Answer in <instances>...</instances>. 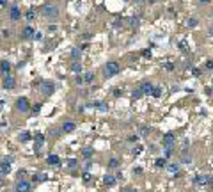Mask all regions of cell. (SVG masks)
Instances as JSON below:
<instances>
[{
    "instance_id": "obj_1",
    "label": "cell",
    "mask_w": 213,
    "mask_h": 192,
    "mask_svg": "<svg viewBox=\"0 0 213 192\" xmlns=\"http://www.w3.org/2000/svg\"><path fill=\"white\" fill-rule=\"evenodd\" d=\"M41 14L44 18H57L59 16V9L55 4H43L41 5Z\"/></svg>"
},
{
    "instance_id": "obj_2",
    "label": "cell",
    "mask_w": 213,
    "mask_h": 192,
    "mask_svg": "<svg viewBox=\"0 0 213 192\" xmlns=\"http://www.w3.org/2000/svg\"><path fill=\"white\" fill-rule=\"evenodd\" d=\"M39 91H41V94L43 96H52L53 94V91H55V84L50 82V80H43L41 85H39Z\"/></svg>"
},
{
    "instance_id": "obj_3",
    "label": "cell",
    "mask_w": 213,
    "mask_h": 192,
    "mask_svg": "<svg viewBox=\"0 0 213 192\" xmlns=\"http://www.w3.org/2000/svg\"><path fill=\"white\" fill-rule=\"evenodd\" d=\"M103 73H105L107 78L116 77L117 73H119V64H117V62H107L105 68H103Z\"/></svg>"
},
{
    "instance_id": "obj_4",
    "label": "cell",
    "mask_w": 213,
    "mask_h": 192,
    "mask_svg": "<svg viewBox=\"0 0 213 192\" xmlns=\"http://www.w3.org/2000/svg\"><path fill=\"white\" fill-rule=\"evenodd\" d=\"M13 156H5V158H2L0 160V174L2 176H5V174H9L11 171V164H13Z\"/></svg>"
},
{
    "instance_id": "obj_5",
    "label": "cell",
    "mask_w": 213,
    "mask_h": 192,
    "mask_svg": "<svg viewBox=\"0 0 213 192\" xmlns=\"http://www.w3.org/2000/svg\"><path fill=\"white\" fill-rule=\"evenodd\" d=\"M16 110L18 112H29L30 110V103H29V100L25 96H21V98L16 100Z\"/></svg>"
},
{
    "instance_id": "obj_6",
    "label": "cell",
    "mask_w": 213,
    "mask_h": 192,
    "mask_svg": "<svg viewBox=\"0 0 213 192\" xmlns=\"http://www.w3.org/2000/svg\"><path fill=\"white\" fill-rule=\"evenodd\" d=\"M14 190L16 192H30L32 190V185H30V181H27V180H16Z\"/></svg>"
},
{
    "instance_id": "obj_7",
    "label": "cell",
    "mask_w": 213,
    "mask_h": 192,
    "mask_svg": "<svg viewBox=\"0 0 213 192\" xmlns=\"http://www.w3.org/2000/svg\"><path fill=\"white\" fill-rule=\"evenodd\" d=\"M7 14H9L11 21H18V20H21V9H20L18 5H11L7 9Z\"/></svg>"
},
{
    "instance_id": "obj_8",
    "label": "cell",
    "mask_w": 213,
    "mask_h": 192,
    "mask_svg": "<svg viewBox=\"0 0 213 192\" xmlns=\"http://www.w3.org/2000/svg\"><path fill=\"white\" fill-rule=\"evenodd\" d=\"M2 85H4V89L11 91V89H14V87H16V78L13 77V75H5V77H4V80H2Z\"/></svg>"
},
{
    "instance_id": "obj_9",
    "label": "cell",
    "mask_w": 213,
    "mask_h": 192,
    "mask_svg": "<svg viewBox=\"0 0 213 192\" xmlns=\"http://www.w3.org/2000/svg\"><path fill=\"white\" fill-rule=\"evenodd\" d=\"M138 89H140V93H142V94H151V93H153V89H155V85H153L151 82H148V80H146V82H142V84L138 85Z\"/></svg>"
},
{
    "instance_id": "obj_10",
    "label": "cell",
    "mask_w": 213,
    "mask_h": 192,
    "mask_svg": "<svg viewBox=\"0 0 213 192\" xmlns=\"http://www.w3.org/2000/svg\"><path fill=\"white\" fill-rule=\"evenodd\" d=\"M162 142H163L165 148H174V142H176L174 134H165L163 135V139H162Z\"/></svg>"
},
{
    "instance_id": "obj_11",
    "label": "cell",
    "mask_w": 213,
    "mask_h": 192,
    "mask_svg": "<svg viewBox=\"0 0 213 192\" xmlns=\"http://www.w3.org/2000/svg\"><path fill=\"white\" fill-rule=\"evenodd\" d=\"M43 144H44V135H43V134H36V139H34V151H36V153L41 151Z\"/></svg>"
},
{
    "instance_id": "obj_12",
    "label": "cell",
    "mask_w": 213,
    "mask_h": 192,
    "mask_svg": "<svg viewBox=\"0 0 213 192\" xmlns=\"http://www.w3.org/2000/svg\"><path fill=\"white\" fill-rule=\"evenodd\" d=\"M11 62L9 60H0V73L5 77V75H11Z\"/></svg>"
},
{
    "instance_id": "obj_13",
    "label": "cell",
    "mask_w": 213,
    "mask_h": 192,
    "mask_svg": "<svg viewBox=\"0 0 213 192\" xmlns=\"http://www.w3.org/2000/svg\"><path fill=\"white\" fill-rule=\"evenodd\" d=\"M75 128H77V126H75V123H73V121H66V123L62 125V128H60V130H62L64 134H71V132H75Z\"/></svg>"
},
{
    "instance_id": "obj_14",
    "label": "cell",
    "mask_w": 213,
    "mask_h": 192,
    "mask_svg": "<svg viewBox=\"0 0 213 192\" xmlns=\"http://www.w3.org/2000/svg\"><path fill=\"white\" fill-rule=\"evenodd\" d=\"M165 169H167V173L171 174V176H178L179 174V166L178 164H167Z\"/></svg>"
},
{
    "instance_id": "obj_15",
    "label": "cell",
    "mask_w": 213,
    "mask_h": 192,
    "mask_svg": "<svg viewBox=\"0 0 213 192\" xmlns=\"http://www.w3.org/2000/svg\"><path fill=\"white\" fill-rule=\"evenodd\" d=\"M116 176H112V174H107V176H103V183L107 185V187H114L116 185Z\"/></svg>"
},
{
    "instance_id": "obj_16",
    "label": "cell",
    "mask_w": 213,
    "mask_h": 192,
    "mask_svg": "<svg viewBox=\"0 0 213 192\" xmlns=\"http://www.w3.org/2000/svg\"><path fill=\"white\" fill-rule=\"evenodd\" d=\"M32 36H34V29L32 27H25L21 30V38L23 39H32Z\"/></svg>"
},
{
    "instance_id": "obj_17",
    "label": "cell",
    "mask_w": 213,
    "mask_h": 192,
    "mask_svg": "<svg viewBox=\"0 0 213 192\" xmlns=\"http://www.w3.org/2000/svg\"><path fill=\"white\" fill-rule=\"evenodd\" d=\"M46 162H48V166H59L60 158H59V155H48Z\"/></svg>"
},
{
    "instance_id": "obj_18",
    "label": "cell",
    "mask_w": 213,
    "mask_h": 192,
    "mask_svg": "<svg viewBox=\"0 0 213 192\" xmlns=\"http://www.w3.org/2000/svg\"><path fill=\"white\" fill-rule=\"evenodd\" d=\"M208 180H210V176H206V174H199V176L195 178V183H197V185H206Z\"/></svg>"
},
{
    "instance_id": "obj_19",
    "label": "cell",
    "mask_w": 213,
    "mask_h": 192,
    "mask_svg": "<svg viewBox=\"0 0 213 192\" xmlns=\"http://www.w3.org/2000/svg\"><path fill=\"white\" fill-rule=\"evenodd\" d=\"M25 18H27V21H32V20H36V9H34V7H30V9L25 13Z\"/></svg>"
},
{
    "instance_id": "obj_20",
    "label": "cell",
    "mask_w": 213,
    "mask_h": 192,
    "mask_svg": "<svg viewBox=\"0 0 213 192\" xmlns=\"http://www.w3.org/2000/svg\"><path fill=\"white\" fill-rule=\"evenodd\" d=\"M155 166H156V167H165V166H167V158H165V156L156 158V160H155Z\"/></svg>"
},
{
    "instance_id": "obj_21",
    "label": "cell",
    "mask_w": 213,
    "mask_h": 192,
    "mask_svg": "<svg viewBox=\"0 0 213 192\" xmlns=\"http://www.w3.org/2000/svg\"><path fill=\"white\" fill-rule=\"evenodd\" d=\"M82 78H84V82H85V84H91V82L94 80V73H93V71H87V73H85Z\"/></svg>"
},
{
    "instance_id": "obj_22",
    "label": "cell",
    "mask_w": 213,
    "mask_h": 192,
    "mask_svg": "<svg viewBox=\"0 0 213 192\" xmlns=\"http://www.w3.org/2000/svg\"><path fill=\"white\" fill-rule=\"evenodd\" d=\"M82 155H84V158H91V156L94 155V150H93V148H84V150H82Z\"/></svg>"
},
{
    "instance_id": "obj_23",
    "label": "cell",
    "mask_w": 213,
    "mask_h": 192,
    "mask_svg": "<svg viewBox=\"0 0 213 192\" xmlns=\"http://www.w3.org/2000/svg\"><path fill=\"white\" fill-rule=\"evenodd\" d=\"M18 141H20V142H27V141H30V134H29V132H21V134L18 135Z\"/></svg>"
},
{
    "instance_id": "obj_24",
    "label": "cell",
    "mask_w": 213,
    "mask_h": 192,
    "mask_svg": "<svg viewBox=\"0 0 213 192\" xmlns=\"http://www.w3.org/2000/svg\"><path fill=\"white\" fill-rule=\"evenodd\" d=\"M71 70H73V73H77V75H78V73H82V64L75 60V62L71 64Z\"/></svg>"
},
{
    "instance_id": "obj_25",
    "label": "cell",
    "mask_w": 213,
    "mask_h": 192,
    "mask_svg": "<svg viewBox=\"0 0 213 192\" xmlns=\"http://www.w3.org/2000/svg\"><path fill=\"white\" fill-rule=\"evenodd\" d=\"M46 178H48V176H46L44 173H39V174H34V178H32V180H34V183H38V181H44Z\"/></svg>"
},
{
    "instance_id": "obj_26",
    "label": "cell",
    "mask_w": 213,
    "mask_h": 192,
    "mask_svg": "<svg viewBox=\"0 0 213 192\" xmlns=\"http://www.w3.org/2000/svg\"><path fill=\"white\" fill-rule=\"evenodd\" d=\"M197 25H199V20L197 18H188V21H187V27H188V29H194Z\"/></svg>"
},
{
    "instance_id": "obj_27",
    "label": "cell",
    "mask_w": 213,
    "mask_h": 192,
    "mask_svg": "<svg viewBox=\"0 0 213 192\" xmlns=\"http://www.w3.org/2000/svg\"><path fill=\"white\" fill-rule=\"evenodd\" d=\"M108 167H110V169H117V167H119V160H117V158H110V160H108Z\"/></svg>"
},
{
    "instance_id": "obj_28",
    "label": "cell",
    "mask_w": 213,
    "mask_h": 192,
    "mask_svg": "<svg viewBox=\"0 0 213 192\" xmlns=\"http://www.w3.org/2000/svg\"><path fill=\"white\" fill-rule=\"evenodd\" d=\"M128 23H130V27H138V18L137 16H132V18H128Z\"/></svg>"
},
{
    "instance_id": "obj_29",
    "label": "cell",
    "mask_w": 213,
    "mask_h": 192,
    "mask_svg": "<svg viewBox=\"0 0 213 192\" xmlns=\"http://www.w3.org/2000/svg\"><path fill=\"white\" fill-rule=\"evenodd\" d=\"M142 96H144V94L140 93V89H138V87L132 91V98H133V100H138V98H142Z\"/></svg>"
},
{
    "instance_id": "obj_30",
    "label": "cell",
    "mask_w": 213,
    "mask_h": 192,
    "mask_svg": "<svg viewBox=\"0 0 213 192\" xmlns=\"http://www.w3.org/2000/svg\"><path fill=\"white\" fill-rule=\"evenodd\" d=\"M68 167H71V169L78 167V160L77 158H69V160H68Z\"/></svg>"
},
{
    "instance_id": "obj_31",
    "label": "cell",
    "mask_w": 213,
    "mask_h": 192,
    "mask_svg": "<svg viewBox=\"0 0 213 192\" xmlns=\"http://www.w3.org/2000/svg\"><path fill=\"white\" fill-rule=\"evenodd\" d=\"M80 54H82V52H80L78 48H73V50H71V57L75 59V60H77V59H80Z\"/></svg>"
},
{
    "instance_id": "obj_32",
    "label": "cell",
    "mask_w": 213,
    "mask_h": 192,
    "mask_svg": "<svg viewBox=\"0 0 213 192\" xmlns=\"http://www.w3.org/2000/svg\"><path fill=\"white\" fill-rule=\"evenodd\" d=\"M162 91H163V89H162V87H155V89H153V93H151V94L155 96V98H160V96H162Z\"/></svg>"
},
{
    "instance_id": "obj_33",
    "label": "cell",
    "mask_w": 213,
    "mask_h": 192,
    "mask_svg": "<svg viewBox=\"0 0 213 192\" xmlns=\"http://www.w3.org/2000/svg\"><path fill=\"white\" fill-rule=\"evenodd\" d=\"M179 50H181V52H188V45H187V41H179Z\"/></svg>"
},
{
    "instance_id": "obj_34",
    "label": "cell",
    "mask_w": 213,
    "mask_h": 192,
    "mask_svg": "<svg viewBox=\"0 0 213 192\" xmlns=\"http://www.w3.org/2000/svg\"><path fill=\"white\" fill-rule=\"evenodd\" d=\"M183 164H192V156L187 153V151H185V155H183Z\"/></svg>"
},
{
    "instance_id": "obj_35",
    "label": "cell",
    "mask_w": 213,
    "mask_h": 192,
    "mask_svg": "<svg viewBox=\"0 0 213 192\" xmlns=\"http://www.w3.org/2000/svg\"><path fill=\"white\" fill-rule=\"evenodd\" d=\"M30 110H32L34 114H38L39 110H41V103H36V105H32V107H30Z\"/></svg>"
},
{
    "instance_id": "obj_36",
    "label": "cell",
    "mask_w": 213,
    "mask_h": 192,
    "mask_svg": "<svg viewBox=\"0 0 213 192\" xmlns=\"http://www.w3.org/2000/svg\"><path fill=\"white\" fill-rule=\"evenodd\" d=\"M25 174H27L25 169H20V171H18V180H25Z\"/></svg>"
},
{
    "instance_id": "obj_37",
    "label": "cell",
    "mask_w": 213,
    "mask_h": 192,
    "mask_svg": "<svg viewBox=\"0 0 213 192\" xmlns=\"http://www.w3.org/2000/svg\"><path fill=\"white\" fill-rule=\"evenodd\" d=\"M140 135H144V137L149 135V128H148V126H142V128H140Z\"/></svg>"
},
{
    "instance_id": "obj_38",
    "label": "cell",
    "mask_w": 213,
    "mask_h": 192,
    "mask_svg": "<svg viewBox=\"0 0 213 192\" xmlns=\"http://www.w3.org/2000/svg\"><path fill=\"white\" fill-rule=\"evenodd\" d=\"M163 68H165V70H169V71H172V70H174V64H172V62H165V64H163Z\"/></svg>"
},
{
    "instance_id": "obj_39",
    "label": "cell",
    "mask_w": 213,
    "mask_h": 192,
    "mask_svg": "<svg viewBox=\"0 0 213 192\" xmlns=\"http://www.w3.org/2000/svg\"><path fill=\"white\" fill-rule=\"evenodd\" d=\"M142 55H144L146 59H151V55H153V54H151V50H142Z\"/></svg>"
},
{
    "instance_id": "obj_40",
    "label": "cell",
    "mask_w": 213,
    "mask_h": 192,
    "mask_svg": "<svg viewBox=\"0 0 213 192\" xmlns=\"http://www.w3.org/2000/svg\"><path fill=\"white\" fill-rule=\"evenodd\" d=\"M60 132H62V130H57V128H53V130L50 132V135H52V137H59V135H60Z\"/></svg>"
},
{
    "instance_id": "obj_41",
    "label": "cell",
    "mask_w": 213,
    "mask_h": 192,
    "mask_svg": "<svg viewBox=\"0 0 213 192\" xmlns=\"http://www.w3.org/2000/svg\"><path fill=\"white\" fill-rule=\"evenodd\" d=\"M114 96H116V98H119V96H123V89H119V87H116V89H114Z\"/></svg>"
},
{
    "instance_id": "obj_42",
    "label": "cell",
    "mask_w": 213,
    "mask_h": 192,
    "mask_svg": "<svg viewBox=\"0 0 213 192\" xmlns=\"http://www.w3.org/2000/svg\"><path fill=\"white\" fill-rule=\"evenodd\" d=\"M208 189H210V192H213V176H210V180H208Z\"/></svg>"
},
{
    "instance_id": "obj_43",
    "label": "cell",
    "mask_w": 213,
    "mask_h": 192,
    "mask_svg": "<svg viewBox=\"0 0 213 192\" xmlns=\"http://www.w3.org/2000/svg\"><path fill=\"white\" fill-rule=\"evenodd\" d=\"M84 181H85V183H89V181H91V174L87 173V171L84 173Z\"/></svg>"
},
{
    "instance_id": "obj_44",
    "label": "cell",
    "mask_w": 213,
    "mask_h": 192,
    "mask_svg": "<svg viewBox=\"0 0 213 192\" xmlns=\"http://www.w3.org/2000/svg\"><path fill=\"white\" fill-rule=\"evenodd\" d=\"M192 75H194V77H199V75H201V70H199V68H192Z\"/></svg>"
},
{
    "instance_id": "obj_45",
    "label": "cell",
    "mask_w": 213,
    "mask_h": 192,
    "mask_svg": "<svg viewBox=\"0 0 213 192\" xmlns=\"http://www.w3.org/2000/svg\"><path fill=\"white\" fill-rule=\"evenodd\" d=\"M32 39H43V34H41V32H34V36H32Z\"/></svg>"
},
{
    "instance_id": "obj_46",
    "label": "cell",
    "mask_w": 213,
    "mask_h": 192,
    "mask_svg": "<svg viewBox=\"0 0 213 192\" xmlns=\"http://www.w3.org/2000/svg\"><path fill=\"white\" fill-rule=\"evenodd\" d=\"M140 153H142V146H137L133 150V155H140Z\"/></svg>"
},
{
    "instance_id": "obj_47",
    "label": "cell",
    "mask_w": 213,
    "mask_h": 192,
    "mask_svg": "<svg viewBox=\"0 0 213 192\" xmlns=\"http://www.w3.org/2000/svg\"><path fill=\"white\" fill-rule=\"evenodd\" d=\"M144 171H142V167H133V174H142Z\"/></svg>"
},
{
    "instance_id": "obj_48",
    "label": "cell",
    "mask_w": 213,
    "mask_h": 192,
    "mask_svg": "<svg viewBox=\"0 0 213 192\" xmlns=\"http://www.w3.org/2000/svg\"><path fill=\"white\" fill-rule=\"evenodd\" d=\"M128 141H130V142H138V135H132Z\"/></svg>"
},
{
    "instance_id": "obj_49",
    "label": "cell",
    "mask_w": 213,
    "mask_h": 192,
    "mask_svg": "<svg viewBox=\"0 0 213 192\" xmlns=\"http://www.w3.org/2000/svg\"><path fill=\"white\" fill-rule=\"evenodd\" d=\"M57 30V25H48V32H55Z\"/></svg>"
},
{
    "instance_id": "obj_50",
    "label": "cell",
    "mask_w": 213,
    "mask_h": 192,
    "mask_svg": "<svg viewBox=\"0 0 213 192\" xmlns=\"http://www.w3.org/2000/svg\"><path fill=\"white\" fill-rule=\"evenodd\" d=\"M91 36H93V34H89V32H85V34L82 36V39H85V41H89V39H91Z\"/></svg>"
},
{
    "instance_id": "obj_51",
    "label": "cell",
    "mask_w": 213,
    "mask_h": 192,
    "mask_svg": "<svg viewBox=\"0 0 213 192\" xmlns=\"http://www.w3.org/2000/svg\"><path fill=\"white\" fill-rule=\"evenodd\" d=\"M206 70H213V60H208V62H206Z\"/></svg>"
},
{
    "instance_id": "obj_52",
    "label": "cell",
    "mask_w": 213,
    "mask_h": 192,
    "mask_svg": "<svg viewBox=\"0 0 213 192\" xmlns=\"http://www.w3.org/2000/svg\"><path fill=\"white\" fill-rule=\"evenodd\" d=\"M2 36H4V38H9V36H11V32H9V30H2Z\"/></svg>"
},
{
    "instance_id": "obj_53",
    "label": "cell",
    "mask_w": 213,
    "mask_h": 192,
    "mask_svg": "<svg viewBox=\"0 0 213 192\" xmlns=\"http://www.w3.org/2000/svg\"><path fill=\"white\" fill-rule=\"evenodd\" d=\"M121 25H123V21H119V18H117L116 21H114V27H121Z\"/></svg>"
},
{
    "instance_id": "obj_54",
    "label": "cell",
    "mask_w": 213,
    "mask_h": 192,
    "mask_svg": "<svg viewBox=\"0 0 213 192\" xmlns=\"http://www.w3.org/2000/svg\"><path fill=\"white\" fill-rule=\"evenodd\" d=\"M75 80H77V84H84V78L80 77V75H78V77L75 78Z\"/></svg>"
},
{
    "instance_id": "obj_55",
    "label": "cell",
    "mask_w": 213,
    "mask_h": 192,
    "mask_svg": "<svg viewBox=\"0 0 213 192\" xmlns=\"http://www.w3.org/2000/svg\"><path fill=\"white\" fill-rule=\"evenodd\" d=\"M7 5V0H0V7H5Z\"/></svg>"
},
{
    "instance_id": "obj_56",
    "label": "cell",
    "mask_w": 213,
    "mask_h": 192,
    "mask_svg": "<svg viewBox=\"0 0 213 192\" xmlns=\"http://www.w3.org/2000/svg\"><path fill=\"white\" fill-rule=\"evenodd\" d=\"M123 192H137V190H135V189H132V187H128V189H124Z\"/></svg>"
},
{
    "instance_id": "obj_57",
    "label": "cell",
    "mask_w": 213,
    "mask_h": 192,
    "mask_svg": "<svg viewBox=\"0 0 213 192\" xmlns=\"http://www.w3.org/2000/svg\"><path fill=\"white\" fill-rule=\"evenodd\" d=\"M23 66H25V62H18V64H16V68H18V70H21Z\"/></svg>"
},
{
    "instance_id": "obj_58",
    "label": "cell",
    "mask_w": 213,
    "mask_h": 192,
    "mask_svg": "<svg viewBox=\"0 0 213 192\" xmlns=\"http://www.w3.org/2000/svg\"><path fill=\"white\" fill-rule=\"evenodd\" d=\"M199 2H201V4H208L210 0H199Z\"/></svg>"
},
{
    "instance_id": "obj_59",
    "label": "cell",
    "mask_w": 213,
    "mask_h": 192,
    "mask_svg": "<svg viewBox=\"0 0 213 192\" xmlns=\"http://www.w3.org/2000/svg\"><path fill=\"white\" fill-rule=\"evenodd\" d=\"M210 36H211V38H213V27H211V29H210Z\"/></svg>"
},
{
    "instance_id": "obj_60",
    "label": "cell",
    "mask_w": 213,
    "mask_h": 192,
    "mask_svg": "<svg viewBox=\"0 0 213 192\" xmlns=\"http://www.w3.org/2000/svg\"><path fill=\"white\" fill-rule=\"evenodd\" d=\"M137 4H142V2H144V0H135Z\"/></svg>"
},
{
    "instance_id": "obj_61",
    "label": "cell",
    "mask_w": 213,
    "mask_h": 192,
    "mask_svg": "<svg viewBox=\"0 0 213 192\" xmlns=\"http://www.w3.org/2000/svg\"><path fill=\"white\" fill-rule=\"evenodd\" d=\"M148 2H151V4H153V2H156V0H148Z\"/></svg>"
}]
</instances>
